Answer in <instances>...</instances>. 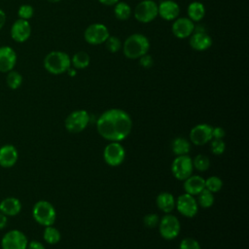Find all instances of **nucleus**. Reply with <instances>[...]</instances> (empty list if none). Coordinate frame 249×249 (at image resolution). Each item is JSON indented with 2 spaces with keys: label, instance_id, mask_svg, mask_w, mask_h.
<instances>
[{
  "label": "nucleus",
  "instance_id": "1",
  "mask_svg": "<svg viewBox=\"0 0 249 249\" xmlns=\"http://www.w3.org/2000/svg\"><path fill=\"white\" fill-rule=\"evenodd\" d=\"M98 134L109 142H121L131 132L132 120L127 112L119 108L104 111L96 121Z\"/></svg>",
  "mask_w": 249,
  "mask_h": 249
},
{
  "label": "nucleus",
  "instance_id": "2",
  "mask_svg": "<svg viewBox=\"0 0 249 249\" xmlns=\"http://www.w3.org/2000/svg\"><path fill=\"white\" fill-rule=\"evenodd\" d=\"M124 55L129 59H138L143 54L148 53L150 50V41L148 37L140 33L129 35L122 45Z\"/></svg>",
  "mask_w": 249,
  "mask_h": 249
},
{
  "label": "nucleus",
  "instance_id": "3",
  "mask_svg": "<svg viewBox=\"0 0 249 249\" xmlns=\"http://www.w3.org/2000/svg\"><path fill=\"white\" fill-rule=\"evenodd\" d=\"M44 68L53 75H60L65 73L71 67L70 56L61 51H53L46 54Z\"/></svg>",
  "mask_w": 249,
  "mask_h": 249
},
{
  "label": "nucleus",
  "instance_id": "4",
  "mask_svg": "<svg viewBox=\"0 0 249 249\" xmlns=\"http://www.w3.org/2000/svg\"><path fill=\"white\" fill-rule=\"evenodd\" d=\"M32 216L41 226H53L56 219V211L51 202L47 200H39L32 208Z\"/></svg>",
  "mask_w": 249,
  "mask_h": 249
},
{
  "label": "nucleus",
  "instance_id": "5",
  "mask_svg": "<svg viewBox=\"0 0 249 249\" xmlns=\"http://www.w3.org/2000/svg\"><path fill=\"white\" fill-rule=\"evenodd\" d=\"M90 117L88 111L79 109L71 112L64 121V125L67 131L71 133L82 132L89 124Z\"/></svg>",
  "mask_w": 249,
  "mask_h": 249
},
{
  "label": "nucleus",
  "instance_id": "6",
  "mask_svg": "<svg viewBox=\"0 0 249 249\" xmlns=\"http://www.w3.org/2000/svg\"><path fill=\"white\" fill-rule=\"evenodd\" d=\"M159 231L160 236L166 240L176 238L181 230V225L178 218L170 213L163 215L159 222Z\"/></svg>",
  "mask_w": 249,
  "mask_h": 249
},
{
  "label": "nucleus",
  "instance_id": "7",
  "mask_svg": "<svg viewBox=\"0 0 249 249\" xmlns=\"http://www.w3.org/2000/svg\"><path fill=\"white\" fill-rule=\"evenodd\" d=\"M135 19L141 23H149L158 17V3L154 0H142L133 10Z\"/></svg>",
  "mask_w": 249,
  "mask_h": 249
},
{
  "label": "nucleus",
  "instance_id": "8",
  "mask_svg": "<svg viewBox=\"0 0 249 249\" xmlns=\"http://www.w3.org/2000/svg\"><path fill=\"white\" fill-rule=\"evenodd\" d=\"M193 159L189 155L176 156L171 163V172L179 181H184L187 179L193 174Z\"/></svg>",
  "mask_w": 249,
  "mask_h": 249
},
{
  "label": "nucleus",
  "instance_id": "9",
  "mask_svg": "<svg viewBox=\"0 0 249 249\" xmlns=\"http://www.w3.org/2000/svg\"><path fill=\"white\" fill-rule=\"evenodd\" d=\"M110 36L108 27L103 23H91L84 31L85 41L93 46L103 44L106 39Z\"/></svg>",
  "mask_w": 249,
  "mask_h": 249
},
{
  "label": "nucleus",
  "instance_id": "10",
  "mask_svg": "<svg viewBox=\"0 0 249 249\" xmlns=\"http://www.w3.org/2000/svg\"><path fill=\"white\" fill-rule=\"evenodd\" d=\"M125 158V150L121 142H109L103 150V159L110 166L121 165Z\"/></svg>",
  "mask_w": 249,
  "mask_h": 249
},
{
  "label": "nucleus",
  "instance_id": "11",
  "mask_svg": "<svg viewBox=\"0 0 249 249\" xmlns=\"http://www.w3.org/2000/svg\"><path fill=\"white\" fill-rule=\"evenodd\" d=\"M28 239L19 230H11L7 231L1 239L2 249H26Z\"/></svg>",
  "mask_w": 249,
  "mask_h": 249
},
{
  "label": "nucleus",
  "instance_id": "12",
  "mask_svg": "<svg viewBox=\"0 0 249 249\" xmlns=\"http://www.w3.org/2000/svg\"><path fill=\"white\" fill-rule=\"evenodd\" d=\"M175 208L182 216L193 218L197 214L198 204L194 196L185 193L175 199Z\"/></svg>",
  "mask_w": 249,
  "mask_h": 249
},
{
  "label": "nucleus",
  "instance_id": "13",
  "mask_svg": "<svg viewBox=\"0 0 249 249\" xmlns=\"http://www.w3.org/2000/svg\"><path fill=\"white\" fill-rule=\"evenodd\" d=\"M212 125L198 124L190 131V141L196 146H202L212 140Z\"/></svg>",
  "mask_w": 249,
  "mask_h": 249
},
{
  "label": "nucleus",
  "instance_id": "14",
  "mask_svg": "<svg viewBox=\"0 0 249 249\" xmlns=\"http://www.w3.org/2000/svg\"><path fill=\"white\" fill-rule=\"evenodd\" d=\"M195 27V22L190 18L178 17L171 25V32L178 39H186L193 34Z\"/></svg>",
  "mask_w": 249,
  "mask_h": 249
},
{
  "label": "nucleus",
  "instance_id": "15",
  "mask_svg": "<svg viewBox=\"0 0 249 249\" xmlns=\"http://www.w3.org/2000/svg\"><path fill=\"white\" fill-rule=\"evenodd\" d=\"M189 38L190 47L197 52H204L210 49L213 44L211 36L202 30L195 29V31Z\"/></svg>",
  "mask_w": 249,
  "mask_h": 249
},
{
  "label": "nucleus",
  "instance_id": "16",
  "mask_svg": "<svg viewBox=\"0 0 249 249\" xmlns=\"http://www.w3.org/2000/svg\"><path fill=\"white\" fill-rule=\"evenodd\" d=\"M31 35V26L28 20L18 18L11 27L12 39L18 43H23L29 39Z\"/></svg>",
  "mask_w": 249,
  "mask_h": 249
},
{
  "label": "nucleus",
  "instance_id": "17",
  "mask_svg": "<svg viewBox=\"0 0 249 249\" xmlns=\"http://www.w3.org/2000/svg\"><path fill=\"white\" fill-rule=\"evenodd\" d=\"M180 6L174 0H162L158 4V16L162 19L170 21L179 17Z\"/></svg>",
  "mask_w": 249,
  "mask_h": 249
},
{
  "label": "nucleus",
  "instance_id": "18",
  "mask_svg": "<svg viewBox=\"0 0 249 249\" xmlns=\"http://www.w3.org/2000/svg\"><path fill=\"white\" fill-rule=\"evenodd\" d=\"M17 53L9 46L0 47V72L8 73L13 70L17 63Z\"/></svg>",
  "mask_w": 249,
  "mask_h": 249
},
{
  "label": "nucleus",
  "instance_id": "19",
  "mask_svg": "<svg viewBox=\"0 0 249 249\" xmlns=\"http://www.w3.org/2000/svg\"><path fill=\"white\" fill-rule=\"evenodd\" d=\"M18 159L17 148L12 144H6L0 148V166L10 168L16 164Z\"/></svg>",
  "mask_w": 249,
  "mask_h": 249
},
{
  "label": "nucleus",
  "instance_id": "20",
  "mask_svg": "<svg viewBox=\"0 0 249 249\" xmlns=\"http://www.w3.org/2000/svg\"><path fill=\"white\" fill-rule=\"evenodd\" d=\"M183 188L186 194L191 196H197L203 189H205V179L199 175H191L183 181Z\"/></svg>",
  "mask_w": 249,
  "mask_h": 249
},
{
  "label": "nucleus",
  "instance_id": "21",
  "mask_svg": "<svg viewBox=\"0 0 249 249\" xmlns=\"http://www.w3.org/2000/svg\"><path fill=\"white\" fill-rule=\"evenodd\" d=\"M21 210V202L14 196L4 198L0 202V212L5 216H17Z\"/></svg>",
  "mask_w": 249,
  "mask_h": 249
},
{
  "label": "nucleus",
  "instance_id": "22",
  "mask_svg": "<svg viewBox=\"0 0 249 249\" xmlns=\"http://www.w3.org/2000/svg\"><path fill=\"white\" fill-rule=\"evenodd\" d=\"M156 203L158 208L165 214L171 213L175 208V198L173 195L168 192L160 193L156 198Z\"/></svg>",
  "mask_w": 249,
  "mask_h": 249
},
{
  "label": "nucleus",
  "instance_id": "23",
  "mask_svg": "<svg viewBox=\"0 0 249 249\" xmlns=\"http://www.w3.org/2000/svg\"><path fill=\"white\" fill-rule=\"evenodd\" d=\"M187 15L193 22H198L205 16V7L201 2H191L187 8Z\"/></svg>",
  "mask_w": 249,
  "mask_h": 249
},
{
  "label": "nucleus",
  "instance_id": "24",
  "mask_svg": "<svg viewBox=\"0 0 249 249\" xmlns=\"http://www.w3.org/2000/svg\"><path fill=\"white\" fill-rule=\"evenodd\" d=\"M171 150L176 156L188 155L191 151V143L184 137H176L171 142Z\"/></svg>",
  "mask_w": 249,
  "mask_h": 249
},
{
  "label": "nucleus",
  "instance_id": "25",
  "mask_svg": "<svg viewBox=\"0 0 249 249\" xmlns=\"http://www.w3.org/2000/svg\"><path fill=\"white\" fill-rule=\"evenodd\" d=\"M114 15L116 17V18H118L119 20H126L131 17L132 14V10L131 7L123 1H119L117 2L114 6Z\"/></svg>",
  "mask_w": 249,
  "mask_h": 249
},
{
  "label": "nucleus",
  "instance_id": "26",
  "mask_svg": "<svg viewBox=\"0 0 249 249\" xmlns=\"http://www.w3.org/2000/svg\"><path fill=\"white\" fill-rule=\"evenodd\" d=\"M90 57L87 52L80 51L73 54L71 57V65L75 69H85L89 65Z\"/></svg>",
  "mask_w": 249,
  "mask_h": 249
},
{
  "label": "nucleus",
  "instance_id": "27",
  "mask_svg": "<svg viewBox=\"0 0 249 249\" xmlns=\"http://www.w3.org/2000/svg\"><path fill=\"white\" fill-rule=\"evenodd\" d=\"M43 237L47 243H49L51 245H54L60 241L61 233L56 228H54L53 226H48L44 230Z\"/></svg>",
  "mask_w": 249,
  "mask_h": 249
},
{
  "label": "nucleus",
  "instance_id": "28",
  "mask_svg": "<svg viewBox=\"0 0 249 249\" xmlns=\"http://www.w3.org/2000/svg\"><path fill=\"white\" fill-rule=\"evenodd\" d=\"M196 201H197V204L202 208H209L214 203V194L206 189H203L197 195Z\"/></svg>",
  "mask_w": 249,
  "mask_h": 249
},
{
  "label": "nucleus",
  "instance_id": "29",
  "mask_svg": "<svg viewBox=\"0 0 249 249\" xmlns=\"http://www.w3.org/2000/svg\"><path fill=\"white\" fill-rule=\"evenodd\" d=\"M6 82L7 85L10 89H18L21 84H22V76L15 70H11L8 72L7 77H6Z\"/></svg>",
  "mask_w": 249,
  "mask_h": 249
},
{
  "label": "nucleus",
  "instance_id": "30",
  "mask_svg": "<svg viewBox=\"0 0 249 249\" xmlns=\"http://www.w3.org/2000/svg\"><path fill=\"white\" fill-rule=\"evenodd\" d=\"M193 165H194V169L203 172L209 168L210 160L207 156L199 154V155H196L193 160Z\"/></svg>",
  "mask_w": 249,
  "mask_h": 249
},
{
  "label": "nucleus",
  "instance_id": "31",
  "mask_svg": "<svg viewBox=\"0 0 249 249\" xmlns=\"http://www.w3.org/2000/svg\"><path fill=\"white\" fill-rule=\"evenodd\" d=\"M204 186H205L206 190L215 194V193H218L222 189L223 181L218 176H210L207 179H205Z\"/></svg>",
  "mask_w": 249,
  "mask_h": 249
},
{
  "label": "nucleus",
  "instance_id": "32",
  "mask_svg": "<svg viewBox=\"0 0 249 249\" xmlns=\"http://www.w3.org/2000/svg\"><path fill=\"white\" fill-rule=\"evenodd\" d=\"M104 44H105V47H106L107 51H109L112 53H115L119 52L122 49V45H123L119 37L111 36V35L106 39Z\"/></svg>",
  "mask_w": 249,
  "mask_h": 249
},
{
  "label": "nucleus",
  "instance_id": "33",
  "mask_svg": "<svg viewBox=\"0 0 249 249\" xmlns=\"http://www.w3.org/2000/svg\"><path fill=\"white\" fill-rule=\"evenodd\" d=\"M33 15H34V9L31 5H28V4L21 5L18 10V16L21 19L28 20L33 17Z\"/></svg>",
  "mask_w": 249,
  "mask_h": 249
},
{
  "label": "nucleus",
  "instance_id": "34",
  "mask_svg": "<svg viewBox=\"0 0 249 249\" xmlns=\"http://www.w3.org/2000/svg\"><path fill=\"white\" fill-rule=\"evenodd\" d=\"M210 142H211L210 147H211L212 154L216 156H220L225 152L226 143L223 139H212Z\"/></svg>",
  "mask_w": 249,
  "mask_h": 249
},
{
  "label": "nucleus",
  "instance_id": "35",
  "mask_svg": "<svg viewBox=\"0 0 249 249\" xmlns=\"http://www.w3.org/2000/svg\"><path fill=\"white\" fill-rule=\"evenodd\" d=\"M179 249H201L198 241L193 237H185L181 240Z\"/></svg>",
  "mask_w": 249,
  "mask_h": 249
},
{
  "label": "nucleus",
  "instance_id": "36",
  "mask_svg": "<svg viewBox=\"0 0 249 249\" xmlns=\"http://www.w3.org/2000/svg\"><path fill=\"white\" fill-rule=\"evenodd\" d=\"M160 222V218L158 215L151 213V214H147L144 216L143 218V224L146 228L148 229H154L159 225Z\"/></svg>",
  "mask_w": 249,
  "mask_h": 249
},
{
  "label": "nucleus",
  "instance_id": "37",
  "mask_svg": "<svg viewBox=\"0 0 249 249\" xmlns=\"http://www.w3.org/2000/svg\"><path fill=\"white\" fill-rule=\"evenodd\" d=\"M138 63L141 67L143 68H146V69H149L151 68L153 65H154V59H153V56L146 53V54H143L142 56H140L138 58Z\"/></svg>",
  "mask_w": 249,
  "mask_h": 249
},
{
  "label": "nucleus",
  "instance_id": "38",
  "mask_svg": "<svg viewBox=\"0 0 249 249\" xmlns=\"http://www.w3.org/2000/svg\"><path fill=\"white\" fill-rule=\"evenodd\" d=\"M226 131L222 126L212 127V139H223L225 137Z\"/></svg>",
  "mask_w": 249,
  "mask_h": 249
},
{
  "label": "nucleus",
  "instance_id": "39",
  "mask_svg": "<svg viewBox=\"0 0 249 249\" xmlns=\"http://www.w3.org/2000/svg\"><path fill=\"white\" fill-rule=\"evenodd\" d=\"M26 249H46V247L40 241L32 240V241L28 242Z\"/></svg>",
  "mask_w": 249,
  "mask_h": 249
},
{
  "label": "nucleus",
  "instance_id": "40",
  "mask_svg": "<svg viewBox=\"0 0 249 249\" xmlns=\"http://www.w3.org/2000/svg\"><path fill=\"white\" fill-rule=\"evenodd\" d=\"M7 216H5L3 213L0 212V230H3L7 226Z\"/></svg>",
  "mask_w": 249,
  "mask_h": 249
},
{
  "label": "nucleus",
  "instance_id": "41",
  "mask_svg": "<svg viewBox=\"0 0 249 249\" xmlns=\"http://www.w3.org/2000/svg\"><path fill=\"white\" fill-rule=\"evenodd\" d=\"M5 22H6V14L2 9H0V30L4 26Z\"/></svg>",
  "mask_w": 249,
  "mask_h": 249
},
{
  "label": "nucleus",
  "instance_id": "42",
  "mask_svg": "<svg viewBox=\"0 0 249 249\" xmlns=\"http://www.w3.org/2000/svg\"><path fill=\"white\" fill-rule=\"evenodd\" d=\"M120 0H98V2L104 6H114Z\"/></svg>",
  "mask_w": 249,
  "mask_h": 249
},
{
  "label": "nucleus",
  "instance_id": "43",
  "mask_svg": "<svg viewBox=\"0 0 249 249\" xmlns=\"http://www.w3.org/2000/svg\"><path fill=\"white\" fill-rule=\"evenodd\" d=\"M66 73H67L70 77H75L76 74H77V69H75L74 67H70V68L66 71Z\"/></svg>",
  "mask_w": 249,
  "mask_h": 249
},
{
  "label": "nucleus",
  "instance_id": "44",
  "mask_svg": "<svg viewBox=\"0 0 249 249\" xmlns=\"http://www.w3.org/2000/svg\"><path fill=\"white\" fill-rule=\"evenodd\" d=\"M48 2H51V3H57V2H60L61 0H47Z\"/></svg>",
  "mask_w": 249,
  "mask_h": 249
}]
</instances>
